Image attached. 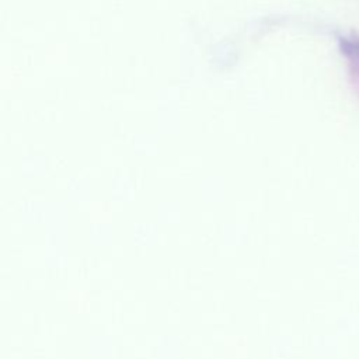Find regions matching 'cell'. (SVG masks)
I'll use <instances>...</instances> for the list:
<instances>
[{"mask_svg":"<svg viewBox=\"0 0 359 359\" xmlns=\"http://www.w3.org/2000/svg\"><path fill=\"white\" fill-rule=\"evenodd\" d=\"M337 41L341 53L346 59L351 81L359 91V35L352 31L348 34H337Z\"/></svg>","mask_w":359,"mask_h":359,"instance_id":"1","label":"cell"}]
</instances>
